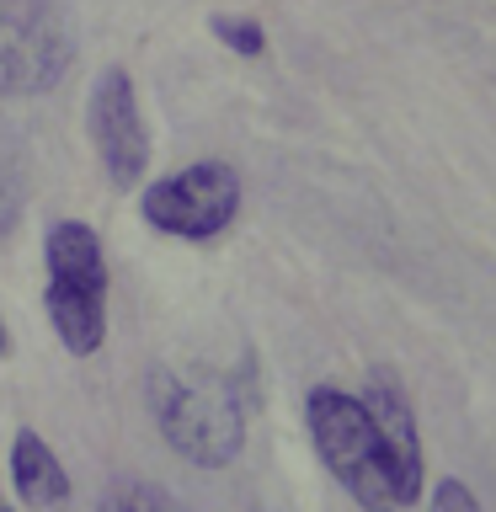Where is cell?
<instances>
[{
	"instance_id": "7c38bea8",
	"label": "cell",
	"mask_w": 496,
	"mask_h": 512,
	"mask_svg": "<svg viewBox=\"0 0 496 512\" xmlns=\"http://www.w3.org/2000/svg\"><path fill=\"white\" fill-rule=\"evenodd\" d=\"M6 352H11V331H6V320H0V363H6Z\"/></svg>"
},
{
	"instance_id": "277c9868",
	"label": "cell",
	"mask_w": 496,
	"mask_h": 512,
	"mask_svg": "<svg viewBox=\"0 0 496 512\" xmlns=\"http://www.w3.org/2000/svg\"><path fill=\"white\" fill-rule=\"evenodd\" d=\"M240 203H246V187H240V171L224 160H192V166L139 187L144 224L171 240H192V246L219 240L240 219Z\"/></svg>"
},
{
	"instance_id": "8fae6325",
	"label": "cell",
	"mask_w": 496,
	"mask_h": 512,
	"mask_svg": "<svg viewBox=\"0 0 496 512\" xmlns=\"http://www.w3.org/2000/svg\"><path fill=\"white\" fill-rule=\"evenodd\" d=\"M427 512H480V502H475V491L464 486L459 475H438V486H432Z\"/></svg>"
},
{
	"instance_id": "8992f818",
	"label": "cell",
	"mask_w": 496,
	"mask_h": 512,
	"mask_svg": "<svg viewBox=\"0 0 496 512\" xmlns=\"http://www.w3.org/2000/svg\"><path fill=\"white\" fill-rule=\"evenodd\" d=\"M86 128H91V150L102 160L107 182L134 192L150 171V128H144V112H139V91H134V75L123 64H107L91 86V102H86Z\"/></svg>"
},
{
	"instance_id": "52a82bcc",
	"label": "cell",
	"mask_w": 496,
	"mask_h": 512,
	"mask_svg": "<svg viewBox=\"0 0 496 512\" xmlns=\"http://www.w3.org/2000/svg\"><path fill=\"white\" fill-rule=\"evenodd\" d=\"M11 486L38 512H59L70 502V470L32 427H16V438H11Z\"/></svg>"
},
{
	"instance_id": "ba28073f",
	"label": "cell",
	"mask_w": 496,
	"mask_h": 512,
	"mask_svg": "<svg viewBox=\"0 0 496 512\" xmlns=\"http://www.w3.org/2000/svg\"><path fill=\"white\" fill-rule=\"evenodd\" d=\"M208 32L224 43V48H235L240 59H262L267 54V32L251 22V16H214L208 22Z\"/></svg>"
},
{
	"instance_id": "9c48e42d",
	"label": "cell",
	"mask_w": 496,
	"mask_h": 512,
	"mask_svg": "<svg viewBox=\"0 0 496 512\" xmlns=\"http://www.w3.org/2000/svg\"><path fill=\"white\" fill-rule=\"evenodd\" d=\"M102 512H182V507H176L166 491L144 486V480H123V486H112V491H107Z\"/></svg>"
},
{
	"instance_id": "6da1fadb",
	"label": "cell",
	"mask_w": 496,
	"mask_h": 512,
	"mask_svg": "<svg viewBox=\"0 0 496 512\" xmlns=\"http://www.w3.org/2000/svg\"><path fill=\"white\" fill-rule=\"evenodd\" d=\"M304 427L320 464L363 512H406L422 502V432L406 390L390 374H374L368 390L315 384L304 395Z\"/></svg>"
},
{
	"instance_id": "3957f363",
	"label": "cell",
	"mask_w": 496,
	"mask_h": 512,
	"mask_svg": "<svg viewBox=\"0 0 496 512\" xmlns=\"http://www.w3.org/2000/svg\"><path fill=\"white\" fill-rule=\"evenodd\" d=\"M150 411L155 427L182 459L198 470H224L246 448V406L230 395V384L182 368H155L150 374Z\"/></svg>"
},
{
	"instance_id": "30bf717a",
	"label": "cell",
	"mask_w": 496,
	"mask_h": 512,
	"mask_svg": "<svg viewBox=\"0 0 496 512\" xmlns=\"http://www.w3.org/2000/svg\"><path fill=\"white\" fill-rule=\"evenodd\" d=\"M22 208H27L22 176H16V166L0 160V240H11L16 230H22Z\"/></svg>"
},
{
	"instance_id": "5b68a950",
	"label": "cell",
	"mask_w": 496,
	"mask_h": 512,
	"mask_svg": "<svg viewBox=\"0 0 496 512\" xmlns=\"http://www.w3.org/2000/svg\"><path fill=\"white\" fill-rule=\"evenodd\" d=\"M75 70V32L59 0H0V96H48Z\"/></svg>"
},
{
	"instance_id": "4fadbf2b",
	"label": "cell",
	"mask_w": 496,
	"mask_h": 512,
	"mask_svg": "<svg viewBox=\"0 0 496 512\" xmlns=\"http://www.w3.org/2000/svg\"><path fill=\"white\" fill-rule=\"evenodd\" d=\"M0 512H11V502H6V496H0Z\"/></svg>"
},
{
	"instance_id": "7a4b0ae2",
	"label": "cell",
	"mask_w": 496,
	"mask_h": 512,
	"mask_svg": "<svg viewBox=\"0 0 496 512\" xmlns=\"http://www.w3.org/2000/svg\"><path fill=\"white\" fill-rule=\"evenodd\" d=\"M43 310L70 358L107 347V256L86 219H54L43 230Z\"/></svg>"
}]
</instances>
